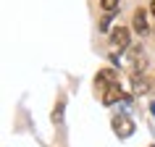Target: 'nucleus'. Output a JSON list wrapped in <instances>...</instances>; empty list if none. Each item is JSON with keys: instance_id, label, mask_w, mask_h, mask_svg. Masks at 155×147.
Wrapping results in <instances>:
<instances>
[{"instance_id": "nucleus-9", "label": "nucleus", "mask_w": 155, "mask_h": 147, "mask_svg": "<svg viewBox=\"0 0 155 147\" xmlns=\"http://www.w3.org/2000/svg\"><path fill=\"white\" fill-rule=\"evenodd\" d=\"M63 105H66L63 100H58V105L53 108V121H55V123H61V121H63Z\"/></svg>"}, {"instance_id": "nucleus-1", "label": "nucleus", "mask_w": 155, "mask_h": 147, "mask_svg": "<svg viewBox=\"0 0 155 147\" xmlns=\"http://www.w3.org/2000/svg\"><path fill=\"white\" fill-rule=\"evenodd\" d=\"M110 126H113V131L118 134V139H129L131 134H134V121H131V118H129L126 113H118V116H113Z\"/></svg>"}, {"instance_id": "nucleus-4", "label": "nucleus", "mask_w": 155, "mask_h": 147, "mask_svg": "<svg viewBox=\"0 0 155 147\" xmlns=\"http://www.w3.org/2000/svg\"><path fill=\"white\" fill-rule=\"evenodd\" d=\"M131 24H134V32H139V34H147V32H150L147 11H145V8H139L137 13H134V18H131Z\"/></svg>"}, {"instance_id": "nucleus-5", "label": "nucleus", "mask_w": 155, "mask_h": 147, "mask_svg": "<svg viewBox=\"0 0 155 147\" xmlns=\"http://www.w3.org/2000/svg\"><path fill=\"white\" fill-rule=\"evenodd\" d=\"M124 97L121 92V84H113V87H108L103 95H100V100H103V105H113V103H118V100Z\"/></svg>"}, {"instance_id": "nucleus-2", "label": "nucleus", "mask_w": 155, "mask_h": 147, "mask_svg": "<svg viewBox=\"0 0 155 147\" xmlns=\"http://www.w3.org/2000/svg\"><path fill=\"white\" fill-rule=\"evenodd\" d=\"M113 84H118V74L116 71H110V68L97 71V76H95V92H97V95H103V92H105L108 87H113Z\"/></svg>"}, {"instance_id": "nucleus-7", "label": "nucleus", "mask_w": 155, "mask_h": 147, "mask_svg": "<svg viewBox=\"0 0 155 147\" xmlns=\"http://www.w3.org/2000/svg\"><path fill=\"white\" fill-rule=\"evenodd\" d=\"M129 60H131V66H134V74H142V68L147 66V58L142 55V50H139V47H134L129 53Z\"/></svg>"}, {"instance_id": "nucleus-10", "label": "nucleus", "mask_w": 155, "mask_h": 147, "mask_svg": "<svg viewBox=\"0 0 155 147\" xmlns=\"http://www.w3.org/2000/svg\"><path fill=\"white\" fill-rule=\"evenodd\" d=\"M150 11H153V16H155V0H153V3H150Z\"/></svg>"}, {"instance_id": "nucleus-8", "label": "nucleus", "mask_w": 155, "mask_h": 147, "mask_svg": "<svg viewBox=\"0 0 155 147\" xmlns=\"http://www.w3.org/2000/svg\"><path fill=\"white\" fill-rule=\"evenodd\" d=\"M100 8L105 13H116L118 11V0H100Z\"/></svg>"}, {"instance_id": "nucleus-3", "label": "nucleus", "mask_w": 155, "mask_h": 147, "mask_svg": "<svg viewBox=\"0 0 155 147\" xmlns=\"http://www.w3.org/2000/svg\"><path fill=\"white\" fill-rule=\"evenodd\" d=\"M110 45H113L116 50H126L129 47V29H126V26L110 29Z\"/></svg>"}, {"instance_id": "nucleus-6", "label": "nucleus", "mask_w": 155, "mask_h": 147, "mask_svg": "<svg viewBox=\"0 0 155 147\" xmlns=\"http://www.w3.org/2000/svg\"><path fill=\"white\" fill-rule=\"evenodd\" d=\"M131 92H134V95H147V92H150V84H147V79L142 74H134V76H131Z\"/></svg>"}, {"instance_id": "nucleus-12", "label": "nucleus", "mask_w": 155, "mask_h": 147, "mask_svg": "<svg viewBox=\"0 0 155 147\" xmlns=\"http://www.w3.org/2000/svg\"><path fill=\"white\" fill-rule=\"evenodd\" d=\"M150 147H155V145H150Z\"/></svg>"}, {"instance_id": "nucleus-11", "label": "nucleus", "mask_w": 155, "mask_h": 147, "mask_svg": "<svg viewBox=\"0 0 155 147\" xmlns=\"http://www.w3.org/2000/svg\"><path fill=\"white\" fill-rule=\"evenodd\" d=\"M150 110H153V116H155V100H153V103H150Z\"/></svg>"}]
</instances>
